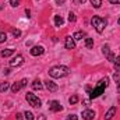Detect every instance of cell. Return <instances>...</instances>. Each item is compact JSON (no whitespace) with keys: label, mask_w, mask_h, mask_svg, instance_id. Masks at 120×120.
Segmentation results:
<instances>
[{"label":"cell","mask_w":120,"mask_h":120,"mask_svg":"<svg viewBox=\"0 0 120 120\" xmlns=\"http://www.w3.org/2000/svg\"><path fill=\"white\" fill-rule=\"evenodd\" d=\"M108 85H109V78H108V77L102 78V80H101V81L96 84V87L91 91V94H90L91 99H95V98L101 96V95L105 92V88H108Z\"/></svg>","instance_id":"cell-1"},{"label":"cell","mask_w":120,"mask_h":120,"mask_svg":"<svg viewBox=\"0 0 120 120\" xmlns=\"http://www.w3.org/2000/svg\"><path fill=\"white\" fill-rule=\"evenodd\" d=\"M70 73L68 67L66 66H55L49 70V75L53 77V78H61V77H66L67 74Z\"/></svg>","instance_id":"cell-2"},{"label":"cell","mask_w":120,"mask_h":120,"mask_svg":"<svg viewBox=\"0 0 120 120\" xmlns=\"http://www.w3.org/2000/svg\"><path fill=\"white\" fill-rule=\"evenodd\" d=\"M91 24L94 25V28L96 30V32L102 34L103 30H105V27H106V24H108V21H106L105 18H101V17H98V15H94L92 20H91Z\"/></svg>","instance_id":"cell-3"},{"label":"cell","mask_w":120,"mask_h":120,"mask_svg":"<svg viewBox=\"0 0 120 120\" xmlns=\"http://www.w3.org/2000/svg\"><path fill=\"white\" fill-rule=\"evenodd\" d=\"M25 99L28 101V103H30L31 106H34V108H41V106H42L41 99H39L35 94H32V92H27V94H25Z\"/></svg>","instance_id":"cell-4"},{"label":"cell","mask_w":120,"mask_h":120,"mask_svg":"<svg viewBox=\"0 0 120 120\" xmlns=\"http://www.w3.org/2000/svg\"><path fill=\"white\" fill-rule=\"evenodd\" d=\"M27 82H28V81H27V78L21 80L20 82H14V84L11 85V91H13L14 94H17V92H18V91L21 90V88H24V87L27 85Z\"/></svg>","instance_id":"cell-5"},{"label":"cell","mask_w":120,"mask_h":120,"mask_svg":"<svg viewBox=\"0 0 120 120\" xmlns=\"http://www.w3.org/2000/svg\"><path fill=\"white\" fill-rule=\"evenodd\" d=\"M24 63V57L21 56V55H17L15 57H13V59L10 60V66L11 67H18V66H21Z\"/></svg>","instance_id":"cell-6"},{"label":"cell","mask_w":120,"mask_h":120,"mask_svg":"<svg viewBox=\"0 0 120 120\" xmlns=\"http://www.w3.org/2000/svg\"><path fill=\"white\" fill-rule=\"evenodd\" d=\"M102 52H103V55L108 57V60L109 61H115V59H116V56L109 50V46L108 45H105V46H102Z\"/></svg>","instance_id":"cell-7"},{"label":"cell","mask_w":120,"mask_h":120,"mask_svg":"<svg viewBox=\"0 0 120 120\" xmlns=\"http://www.w3.org/2000/svg\"><path fill=\"white\" fill-rule=\"evenodd\" d=\"M64 46H66V49H74L75 48V42H74V38H71V36H66V39H64Z\"/></svg>","instance_id":"cell-8"},{"label":"cell","mask_w":120,"mask_h":120,"mask_svg":"<svg viewBox=\"0 0 120 120\" xmlns=\"http://www.w3.org/2000/svg\"><path fill=\"white\" fill-rule=\"evenodd\" d=\"M30 52H31V55H32V56H41V55H43L45 48H43V46H41V45H39V46H34Z\"/></svg>","instance_id":"cell-9"},{"label":"cell","mask_w":120,"mask_h":120,"mask_svg":"<svg viewBox=\"0 0 120 120\" xmlns=\"http://www.w3.org/2000/svg\"><path fill=\"white\" fill-rule=\"evenodd\" d=\"M49 109L52 112H60V110H63V106L60 105V102H57V101H52L49 103Z\"/></svg>","instance_id":"cell-10"},{"label":"cell","mask_w":120,"mask_h":120,"mask_svg":"<svg viewBox=\"0 0 120 120\" xmlns=\"http://www.w3.org/2000/svg\"><path fill=\"white\" fill-rule=\"evenodd\" d=\"M82 119L84 120H94L95 119V112L91 110V109H87L82 112Z\"/></svg>","instance_id":"cell-11"},{"label":"cell","mask_w":120,"mask_h":120,"mask_svg":"<svg viewBox=\"0 0 120 120\" xmlns=\"http://www.w3.org/2000/svg\"><path fill=\"white\" fill-rule=\"evenodd\" d=\"M45 87H46V90L48 91H50V92H56V91L59 90V87H57V84H55L53 81H46L45 82Z\"/></svg>","instance_id":"cell-12"},{"label":"cell","mask_w":120,"mask_h":120,"mask_svg":"<svg viewBox=\"0 0 120 120\" xmlns=\"http://www.w3.org/2000/svg\"><path fill=\"white\" fill-rule=\"evenodd\" d=\"M115 115H116V108H115V106H112V108L106 112V115H105V120H112Z\"/></svg>","instance_id":"cell-13"},{"label":"cell","mask_w":120,"mask_h":120,"mask_svg":"<svg viewBox=\"0 0 120 120\" xmlns=\"http://www.w3.org/2000/svg\"><path fill=\"white\" fill-rule=\"evenodd\" d=\"M13 55H14V50H13V49H4V50H1V53H0L1 57H10V56H13Z\"/></svg>","instance_id":"cell-14"},{"label":"cell","mask_w":120,"mask_h":120,"mask_svg":"<svg viewBox=\"0 0 120 120\" xmlns=\"http://www.w3.org/2000/svg\"><path fill=\"white\" fill-rule=\"evenodd\" d=\"M32 88H34V90H38V91H41L42 88H43V85H42V82H41L39 80H35V81L32 82Z\"/></svg>","instance_id":"cell-15"},{"label":"cell","mask_w":120,"mask_h":120,"mask_svg":"<svg viewBox=\"0 0 120 120\" xmlns=\"http://www.w3.org/2000/svg\"><path fill=\"white\" fill-rule=\"evenodd\" d=\"M55 24H56V27H61L64 24V20L60 15H55Z\"/></svg>","instance_id":"cell-16"},{"label":"cell","mask_w":120,"mask_h":120,"mask_svg":"<svg viewBox=\"0 0 120 120\" xmlns=\"http://www.w3.org/2000/svg\"><path fill=\"white\" fill-rule=\"evenodd\" d=\"M85 48L87 49H92L94 48V39L92 38H87L85 39Z\"/></svg>","instance_id":"cell-17"},{"label":"cell","mask_w":120,"mask_h":120,"mask_svg":"<svg viewBox=\"0 0 120 120\" xmlns=\"http://www.w3.org/2000/svg\"><path fill=\"white\" fill-rule=\"evenodd\" d=\"M8 88H10V84L8 82H6V81L4 82H0V92H6Z\"/></svg>","instance_id":"cell-18"},{"label":"cell","mask_w":120,"mask_h":120,"mask_svg":"<svg viewBox=\"0 0 120 120\" xmlns=\"http://www.w3.org/2000/svg\"><path fill=\"white\" fill-rule=\"evenodd\" d=\"M84 36H85V34H84V32H81V31H78V32H75V34H74V36H73V38H74L75 41H80V39H82Z\"/></svg>","instance_id":"cell-19"},{"label":"cell","mask_w":120,"mask_h":120,"mask_svg":"<svg viewBox=\"0 0 120 120\" xmlns=\"http://www.w3.org/2000/svg\"><path fill=\"white\" fill-rule=\"evenodd\" d=\"M91 4L95 7V8H99L101 6H102V0H90Z\"/></svg>","instance_id":"cell-20"},{"label":"cell","mask_w":120,"mask_h":120,"mask_svg":"<svg viewBox=\"0 0 120 120\" xmlns=\"http://www.w3.org/2000/svg\"><path fill=\"white\" fill-rule=\"evenodd\" d=\"M68 102H70V105H75V103L78 102V96H77V95H73V96H70Z\"/></svg>","instance_id":"cell-21"},{"label":"cell","mask_w":120,"mask_h":120,"mask_svg":"<svg viewBox=\"0 0 120 120\" xmlns=\"http://www.w3.org/2000/svg\"><path fill=\"white\" fill-rule=\"evenodd\" d=\"M113 63H115V70H116V71H117V70H120V56H117V57L115 59V61H113Z\"/></svg>","instance_id":"cell-22"},{"label":"cell","mask_w":120,"mask_h":120,"mask_svg":"<svg viewBox=\"0 0 120 120\" xmlns=\"http://www.w3.org/2000/svg\"><path fill=\"white\" fill-rule=\"evenodd\" d=\"M6 41H7V34L6 32H0V43H3Z\"/></svg>","instance_id":"cell-23"},{"label":"cell","mask_w":120,"mask_h":120,"mask_svg":"<svg viewBox=\"0 0 120 120\" xmlns=\"http://www.w3.org/2000/svg\"><path fill=\"white\" fill-rule=\"evenodd\" d=\"M24 116H25L27 120H34V113H32V112H25Z\"/></svg>","instance_id":"cell-24"},{"label":"cell","mask_w":120,"mask_h":120,"mask_svg":"<svg viewBox=\"0 0 120 120\" xmlns=\"http://www.w3.org/2000/svg\"><path fill=\"white\" fill-rule=\"evenodd\" d=\"M75 20H77L75 14H74V13H70V14H68V21H70V22H75Z\"/></svg>","instance_id":"cell-25"},{"label":"cell","mask_w":120,"mask_h":120,"mask_svg":"<svg viewBox=\"0 0 120 120\" xmlns=\"http://www.w3.org/2000/svg\"><path fill=\"white\" fill-rule=\"evenodd\" d=\"M20 1H21V0H10V4H11L13 7H17V6H20Z\"/></svg>","instance_id":"cell-26"},{"label":"cell","mask_w":120,"mask_h":120,"mask_svg":"<svg viewBox=\"0 0 120 120\" xmlns=\"http://www.w3.org/2000/svg\"><path fill=\"white\" fill-rule=\"evenodd\" d=\"M113 78H115V81H116V82H119V81H120V73H119V71H116V73L113 74Z\"/></svg>","instance_id":"cell-27"},{"label":"cell","mask_w":120,"mask_h":120,"mask_svg":"<svg viewBox=\"0 0 120 120\" xmlns=\"http://www.w3.org/2000/svg\"><path fill=\"white\" fill-rule=\"evenodd\" d=\"M13 35H14L15 38H18V36L21 35V31L20 30H13Z\"/></svg>","instance_id":"cell-28"},{"label":"cell","mask_w":120,"mask_h":120,"mask_svg":"<svg viewBox=\"0 0 120 120\" xmlns=\"http://www.w3.org/2000/svg\"><path fill=\"white\" fill-rule=\"evenodd\" d=\"M67 120H78V116H75V115H68V116H67Z\"/></svg>","instance_id":"cell-29"},{"label":"cell","mask_w":120,"mask_h":120,"mask_svg":"<svg viewBox=\"0 0 120 120\" xmlns=\"http://www.w3.org/2000/svg\"><path fill=\"white\" fill-rule=\"evenodd\" d=\"M71 1H73L74 4H82V3H84L85 0H71Z\"/></svg>","instance_id":"cell-30"},{"label":"cell","mask_w":120,"mask_h":120,"mask_svg":"<svg viewBox=\"0 0 120 120\" xmlns=\"http://www.w3.org/2000/svg\"><path fill=\"white\" fill-rule=\"evenodd\" d=\"M82 103H84L85 106H88V105L91 103V101H90V99H84V101H82Z\"/></svg>","instance_id":"cell-31"},{"label":"cell","mask_w":120,"mask_h":120,"mask_svg":"<svg viewBox=\"0 0 120 120\" xmlns=\"http://www.w3.org/2000/svg\"><path fill=\"white\" fill-rule=\"evenodd\" d=\"M85 91H87L88 94H91V91H92V88H91V85H85Z\"/></svg>","instance_id":"cell-32"},{"label":"cell","mask_w":120,"mask_h":120,"mask_svg":"<svg viewBox=\"0 0 120 120\" xmlns=\"http://www.w3.org/2000/svg\"><path fill=\"white\" fill-rule=\"evenodd\" d=\"M38 120H46V116L45 115H39L38 116Z\"/></svg>","instance_id":"cell-33"},{"label":"cell","mask_w":120,"mask_h":120,"mask_svg":"<svg viewBox=\"0 0 120 120\" xmlns=\"http://www.w3.org/2000/svg\"><path fill=\"white\" fill-rule=\"evenodd\" d=\"M112 4H120V0H109Z\"/></svg>","instance_id":"cell-34"},{"label":"cell","mask_w":120,"mask_h":120,"mask_svg":"<svg viewBox=\"0 0 120 120\" xmlns=\"http://www.w3.org/2000/svg\"><path fill=\"white\" fill-rule=\"evenodd\" d=\"M64 1H66V0H56V4L61 6V4H64Z\"/></svg>","instance_id":"cell-35"},{"label":"cell","mask_w":120,"mask_h":120,"mask_svg":"<svg viewBox=\"0 0 120 120\" xmlns=\"http://www.w3.org/2000/svg\"><path fill=\"white\" fill-rule=\"evenodd\" d=\"M17 120H22V115H21V113L17 115Z\"/></svg>","instance_id":"cell-36"},{"label":"cell","mask_w":120,"mask_h":120,"mask_svg":"<svg viewBox=\"0 0 120 120\" xmlns=\"http://www.w3.org/2000/svg\"><path fill=\"white\" fill-rule=\"evenodd\" d=\"M25 14H27V17H31V15H30V14H31L30 10H25Z\"/></svg>","instance_id":"cell-37"},{"label":"cell","mask_w":120,"mask_h":120,"mask_svg":"<svg viewBox=\"0 0 120 120\" xmlns=\"http://www.w3.org/2000/svg\"><path fill=\"white\" fill-rule=\"evenodd\" d=\"M117 91L120 92V81H119V87H117Z\"/></svg>","instance_id":"cell-38"},{"label":"cell","mask_w":120,"mask_h":120,"mask_svg":"<svg viewBox=\"0 0 120 120\" xmlns=\"http://www.w3.org/2000/svg\"><path fill=\"white\" fill-rule=\"evenodd\" d=\"M117 22H119V24H120V17H119V21H117Z\"/></svg>","instance_id":"cell-39"}]
</instances>
